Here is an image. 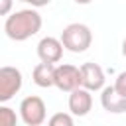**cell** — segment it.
<instances>
[{
    "label": "cell",
    "mask_w": 126,
    "mask_h": 126,
    "mask_svg": "<svg viewBox=\"0 0 126 126\" xmlns=\"http://www.w3.org/2000/svg\"><path fill=\"white\" fill-rule=\"evenodd\" d=\"M75 4H79V6H87V4H91L93 0H73Z\"/></svg>",
    "instance_id": "2e32d148"
},
{
    "label": "cell",
    "mask_w": 126,
    "mask_h": 126,
    "mask_svg": "<svg viewBox=\"0 0 126 126\" xmlns=\"http://www.w3.org/2000/svg\"><path fill=\"white\" fill-rule=\"evenodd\" d=\"M69 112L77 118H83L91 112L93 108V94L91 91H87L85 87H77L69 93V100H67Z\"/></svg>",
    "instance_id": "52a82bcc"
},
{
    "label": "cell",
    "mask_w": 126,
    "mask_h": 126,
    "mask_svg": "<svg viewBox=\"0 0 126 126\" xmlns=\"http://www.w3.org/2000/svg\"><path fill=\"white\" fill-rule=\"evenodd\" d=\"M122 55H124V59H126V37L122 39Z\"/></svg>",
    "instance_id": "e0dca14e"
},
{
    "label": "cell",
    "mask_w": 126,
    "mask_h": 126,
    "mask_svg": "<svg viewBox=\"0 0 126 126\" xmlns=\"http://www.w3.org/2000/svg\"><path fill=\"white\" fill-rule=\"evenodd\" d=\"M43 26L41 14L37 8H24L18 12H10L4 22V33L12 41H26L33 37Z\"/></svg>",
    "instance_id": "6da1fadb"
},
{
    "label": "cell",
    "mask_w": 126,
    "mask_h": 126,
    "mask_svg": "<svg viewBox=\"0 0 126 126\" xmlns=\"http://www.w3.org/2000/svg\"><path fill=\"white\" fill-rule=\"evenodd\" d=\"M37 57L39 61H45V63H59L61 57H63V43L61 39L53 37V35H45L37 41Z\"/></svg>",
    "instance_id": "ba28073f"
},
{
    "label": "cell",
    "mask_w": 126,
    "mask_h": 126,
    "mask_svg": "<svg viewBox=\"0 0 126 126\" xmlns=\"http://www.w3.org/2000/svg\"><path fill=\"white\" fill-rule=\"evenodd\" d=\"M14 8V0H0V16H8Z\"/></svg>",
    "instance_id": "5bb4252c"
},
{
    "label": "cell",
    "mask_w": 126,
    "mask_h": 126,
    "mask_svg": "<svg viewBox=\"0 0 126 126\" xmlns=\"http://www.w3.org/2000/svg\"><path fill=\"white\" fill-rule=\"evenodd\" d=\"M100 104L110 114H122V112H126V96L118 94L116 89H114V85H108V87L104 85L100 89Z\"/></svg>",
    "instance_id": "9c48e42d"
},
{
    "label": "cell",
    "mask_w": 126,
    "mask_h": 126,
    "mask_svg": "<svg viewBox=\"0 0 126 126\" xmlns=\"http://www.w3.org/2000/svg\"><path fill=\"white\" fill-rule=\"evenodd\" d=\"M53 73H55V63H45V61H41V63H37V65L33 67L32 79H33V83H35L37 87L49 89V87H53Z\"/></svg>",
    "instance_id": "30bf717a"
},
{
    "label": "cell",
    "mask_w": 126,
    "mask_h": 126,
    "mask_svg": "<svg viewBox=\"0 0 126 126\" xmlns=\"http://www.w3.org/2000/svg\"><path fill=\"white\" fill-rule=\"evenodd\" d=\"M24 85V75L18 67L14 65H4L0 67V102L12 100Z\"/></svg>",
    "instance_id": "277c9868"
},
{
    "label": "cell",
    "mask_w": 126,
    "mask_h": 126,
    "mask_svg": "<svg viewBox=\"0 0 126 126\" xmlns=\"http://www.w3.org/2000/svg\"><path fill=\"white\" fill-rule=\"evenodd\" d=\"M51 0H30L28 4H32V8H43V6H47Z\"/></svg>",
    "instance_id": "9a60e30c"
},
{
    "label": "cell",
    "mask_w": 126,
    "mask_h": 126,
    "mask_svg": "<svg viewBox=\"0 0 126 126\" xmlns=\"http://www.w3.org/2000/svg\"><path fill=\"white\" fill-rule=\"evenodd\" d=\"M20 114L18 118L26 124V126H41L47 120V108L41 96L37 94H30L26 98H22L20 102Z\"/></svg>",
    "instance_id": "3957f363"
},
{
    "label": "cell",
    "mask_w": 126,
    "mask_h": 126,
    "mask_svg": "<svg viewBox=\"0 0 126 126\" xmlns=\"http://www.w3.org/2000/svg\"><path fill=\"white\" fill-rule=\"evenodd\" d=\"M16 122H18L16 110L0 102V126H16Z\"/></svg>",
    "instance_id": "8fae6325"
},
{
    "label": "cell",
    "mask_w": 126,
    "mask_h": 126,
    "mask_svg": "<svg viewBox=\"0 0 126 126\" xmlns=\"http://www.w3.org/2000/svg\"><path fill=\"white\" fill-rule=\"evenodd\" d=\"M73 122H75V118L71 112H55L47 120L49 126H73Z\"/></svg>",
    "instance_id": "7c38bea8"
},
{
    "label": "cell",
    "mask_w": 126,
    "mask_h": 126,
    "mask_svg": "<svg viewBox=\"0 0 126 126\" xmlns=\"http://www.w3.org/2000/svg\"><path fill=\"white\" fill-rule=\"evenodd\" d=\"M114 89H116L118 94L126 96V69H124L122 73H118V77H116V81H114Z\"/></svg>",
    "instance_id": "4fadbf2b"
},
{
    "label": "cell",
    "mask_w": 126,
    "mask_h": 126,
    "mask_svg": "<svg viewBox=\"0 0 126 126\" xmlns=\"http://www.w3.org/2000/svg\"><path fill=\"white\" fill-rule=\"evenodd\" d=\"M59 39L63 43V49H67L71 53H85L93 43V32L87 24L73 22L63 28Z\"/></svg>",
    "instance_id": "7a4b0ae2"
},
{
    "label": "cell",
    "mask_w": 126,
    "mask_h": 126,
    "mask_svg": "<svg viewBox=\"0 0 126 126\" xmlns=\"http://www.w3.org/2000/svg\"><path fill=\"white\" fill-rule=\"evenodd\" d=\"M53 87H57L63 93H71L73 89L81 87V71H79V67L71 65V63H59V65H55Z\"/></svg>",
    "instance_id": "5b68a950"
},
{
    "label": "cell",
    "mask_w": 126,
    "mask_h": 126,
    "mask_svg": "<svg viewBox=\"0 0 126 126\" xmlns=\"http://www.w3.org/2000/svg\"><path fill=\"white\" fill-rule=\"evenodd\" d=\"M81 71V87H85L87 91L91 93H96L104 87L106 83V77H104V71L98 63H93V61H87L79 67Z\"/></svg>",
    "instance_id": "8992f818"
},
{
    "label": "cell",
    "mask_w": 126,
    "mask_h": 126,
    "mask_svg": "<svg viewBox=\"0 0 126 126\" xmlns=\"http://www.w3.org/2000/svg\"><path fill=\"white\" fill-rule=\"evenodd\" d=\"M16 2H30V0H16Z\"/></svg>",
    "instance_id": "ac0fdd59"
}]
</instances>
